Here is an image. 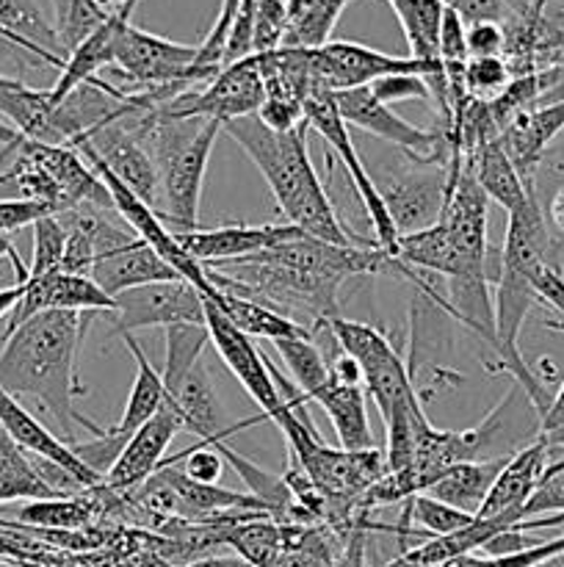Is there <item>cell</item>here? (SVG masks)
Segmentation results:
<instances>
[{"mask_svg": "<svg viewBox=\"0 0 564 567\" xmlns=\"http://www.w3.org/2000/svg\"><path fill=\"white\" fill-rule=\"evenodd\" d=\"M545 219H547V225L558 233V236H564V181L553 188Z\"/></svg>", "mask_w": 564, "mask_h": 567, "instance_id": "cell-46", "label": "cell"}, {"mask_svg": "<svg viewBox=\"0 0 564 567\" xmlns=\"http://www.w3.org/2000/svg\"><path fill=\"white\" fill-rule=\"evenodd\" d=\"M437 50H440V64L442 66H462L468 64V22L459 14L453 6L446 3V11H442L440 22V42H437Z\"/></svg>", "mask_w": 564, "mask_h": 567, "instance_id": "cell-37", "label": "cell"}, {"mask_svg": "<svg viewBox=\"0 0 564 567\" xmlns=\"http://www.w3.org/2000/svg\"><path fill=\"white\" fill-rule=\"evenodd\" d=\"M55 37L61 50L70 55L88 33L97 31L108 17H114L105 0H53Z\"/></svg>", "mask_w": 564, "mask_h": 567, "instance_id": "cell-30", "label": "cell"}, {"mask_svg": "<svg viewBox=\"0 0 564 567\" xmlns=\"http://www.w3.org/2000/svg\"><path fill=\"white\" fill-rule=\"evenodd\" d=\"M288 25L282 48L313 50L330 42L337 17L352 0H285Z\"/></svg>", "mask_w": 564, "mask_h": 567, "instance_id": "cell-29", "label": "cell"}, {"mask_svg": "<svg viewBox=\"0 0 564 567\" xmlns=\"http://www.w3.org/2000/svg\"><path fill=\"white\" fill-rule=\"evenodd\" d=\"M197 55V44H180L171 39L155 37L142 31L130 20L122 22L114 44V70L122 72L133 89L125 92H142V89L175 86L180 92H191V64Z\"/></svg>", "mask_w": 564, "mask_h": 567, "instance_id": "cell-6", "label": "cell"}, {"mask_svg": "<svg viewBox=\"0 0 564 567\" xmlns=\"http://www.w3.org/2000/svg\"><path fill=\"white\" fill-rule=\"evenodd\" d=\"M221 131L249 155L269 183L285 221L304 233L343 247H376L337 219L330 194L321 186L307 155V125L276 133L258 120V114L224 122Z\"/></svg>", "mask_w": 564, "mask_h": 567, "instance_id": "cell-2", "label": "cell"}, {"mask_svg": "<svg viewBox=\"0 0 564 567\" xmlns=\"http://www.w3.org/2000/svg\"><path fill=\"white\" fill-rule=\"evenodd\" d=\"M136 3H138V0H127V9L133 11V9H136Z\"/></svg>", "mask_w": 564, "mask_h": 567, "instance_id": "cell-52", "label": "cell"}, {"mask_svg": "<svg viewBox=\"0 0 564 567\" xmlns=\"http://www.w3.org/2000/svg\"><path fill=\"white\" fill-rule=\"evenodd\" d=\"M202 302H205V327H208L210 343L216 347L219 358L224 360V365L232 371V377L241 382L243 391L252 396V402L258 404L263 419L280 424V421L288 415V404L285 399L280 396V391H276L274 380H271L265 354L258 352L252 338L243 336L236 324H230V321L216 310V305L210 302V299L202 297Z\"/></svg>", "mask_w": 564, "mask_h": 567, "instance_id": "cell-11", "label": "cell"}, {"mask_svg": "<svg viewBox=\"0 0 564 567\" xmlns=\"http://www.w3.org/2000/svg\"><path fill=\"white\" fill-rule=\"evenodd\" d=\"M368 175L390 210L398 238L437 225L448 192V166L426 164L398 150L396 158L382 161Z\"/></svg>", "mask_w": 564, "mask_h": 567, "instance_id": "cell-4", "label": "cell"}, {"mask_svg": "<svg viewBox=\"0 0 564 567\" xmlns=\"http://www.w3.org/2000/svg\"><path fill=\"white\" fill-rule=\"evenodd\" d=\"M122 341H125V347L130 349L138 371H136V382H133L130 388V396H127L125 413H122L119 424H116L114 430L119 432V435L130 437L138 426H144L155 413H158L160 404H164L166 399V388H164V377H160V371H155V365L149 363L142 343H138L133 336H122Z\"/></svg>", "mask_w": 564, "mask_h": 567, "instance_id": "cell-28", "label": "cell"}, {"mask_svg": "<svg viewBox=\"0 0 564 567\" xmlns=\"http://www.w3.org/2000/svg\"><path fill=\"white\" fill-rule=\"evenodd\" d=\"M304 122H307V127H313V131L330 144L335 158L341 161L343 169H346L348 183H352L354 188V197L359 199L365 216H368V225L370 230H374L376 247L385 249L390 258H396L398 230L396 225H393V216L390 210H387L385 199H382L379 188H376V183L370 181L363 158H359L357 150H354L352 136H348V125L343 122L341 111H337L335 105V94H315V97H310L307 103H304Z\"/></svg>", "mask_w": 564, "mask_h": 567, "instance_id": "cell-5", "label": "cell"}, {"mask_svg": "<svg viewBox=\"0 0 564 567\" xmlns=\"http://www.w3.org/2000/svg\"><path fill=\"white\" fill-rule=\"evenodd\" d=\"M562 133H564V100H558V103H547V105H534V109L518 114L506 127H503L501 131L503 150L509 153L512 164L518 166L525 186L534 188L536 169H540L545 153L553 147V142H556Z\"/></svg>", "mask_w": 564, "mask_h": 567, "instance_id": "cell-16", "label": "cell"}, {"mask_svg": "<svg viewBox=\"0 0 564 567\" xmlns=\"http://www.w3.org/2000/svg\"><path fill=\"white\" fill-rule=\"evenodd\" d=\"M114 336H133L144 327H177L205 324L202 293L186 280L149 282V286L127 288L114 297Z\"/></svg>", "mask_w": 564, "mask_h": 567, "instance_id": "cell-10", "label": "cell"}, {"mask_svg": "<svg viewBox=\"0 0 564 567\" xmlns=\"http://www.w3.org/2000/svg\"><path fill=\"white\" fill-rule=\"evenodd\" d=\"M210 343L208 327L205 324H177L166 327V363L160 377H164V385L180 380L186 371H191L194 365L202 360L205 347Z\"/></svg>", "mask_w": 564, "mask_h": 567, "instance_id": "cell-32", "label": "cell"}, {"mask_svg": "<svg viewBox=\"0 0 564 567\" xmlns=\"http://www.w3.org/2000/svg\"><path fill=\"white\" fill-rule=\"evenodd\" d=\"M503 25L498 20L468 22V55L470 59H490L503 55Z\"/></svg>", "mask_w": 564, "mask_h": 567, "instance_id": "cell-41", "label": "cell"}, {"mask_svg": "<svg viewBox=\"0 0 564 567\" xmlns=\"http://www.w3.org/2000/svg\"><path fill=\"white\" fill-rule=\"evenodd\" d=\"M0 426H3L11 435V441H14L17 446L25 449L28 454L70 471L86 491L105 485V476H100L97 471L88 468V465L72 452L70 443H64L59 435H53L42 421L33 419V415L28 413L11 393H6L3 388H0Z\"/></svg>", "mask_w": 564, "mask_h": 567, "instance_id": "cell-15", "label": "cell"}, {"mask_svg": "<svg viewBox=\"0 0 564 567\" xmlns=\"http://www.w3.org/2000/svg\"><path fill=\"white\" fill-rule=\"evenodd\" d=\"M130 17L125 14H114L103 22L94 33H88L70 55H66L64 66L59 72V81L50 86V103L55 105L72 92V89L83 86V83L94 81L100 70L105 66H114V44H116V33H119L122 22H127Z\"/></svg>", "mask_w": 564, "mask_h": 567, "instance_id": "cell-21", "label": "cell"}, {"mask_svg": "<svg viewBox=\"0 0 564 567\" xmlns=\"http://www.w3.org/2000/svg\"><path fill=\"white\" fill-rule=\"evenodd\" d=\"M94 316L70 310L39 313L6 336L0 352V388L14 399L28 396L42 404L59 421L66 441H72L75 426L94 437L108 432L75 408V399L86 393L77 382V352Z\"/></svg>", "mask_w": 564, "mask_h": 567, "instance_id": "cell-1", "label": "cell"}, {"mask_svg": "<svg viewBox=\"0 0 564 567\" xmlns=\"http://www.w3.org/2000/svg\"><path fill=\"white\" fill-rule=\"evenodd\" d=\"M205 299H210V302L216 305V310L249 338H265V341L271 343L285 341V338H313V330H310V327L276 313L274 308L258 302V299L221 291V288L216 286L205 293Z\"/></svg>", "mask_w": 564, "mask_h": 567, "instance_id": "cell-19", "label": "cell"}, {"mask_svg": "<svg viewBox=\"0 0 564 567\" xmlns=\"http://www.w3.org/2000/svg\"><path fill=\"white\" fill-rule=\"evenodd\" d=\"M448 6L459 11L464 17V22L476 20H498L509 14V9L514 6V0H446Z\"/></svg>", "mask_w": 564, "mask_h": 567, "instance_id": "cell-43", "label": "cell"}, {"mask_svg": "<svg viewBox=\"0 0 564 567\" xmlns=\"http://www.w3.org/2000/svg\"><path fill=\"white\" fill-rule=\"evenodd\" d=\"M22 291H25V282H22V286L0 288V319H6V316L14 313L17 302L22 299Z\"/></svg>", "mask_w": 564, "mask_h": 567, "instance_id": "cell-47", "label": "cell"}, {"mask_svg": "<svg viewBox=\"0 0 564 567\" xmlns=\"http://www.w3.org/2000/svg\"><path fill=\"white\" fill-rule=\"evenodd\" d=\"M540 567H564V557L553 559V563H545V565H540Z\"/></svg>", "mask_w": 564, "mask_h": 567, "instance_id": "cell-51", "label": "cell"}, {"mask_svg": "<svg viewBox=\"0 0 564 567\" xmlns=\"http://www.w3.org/2000/svg\"><path fill=\"white\" fill-rule=\"evenodd\" d=\"M66 247V225L61 216H42L33 221V258L28 264V280L53 275L61 269Z\"/></svg>", "mask_w": 564, "mask_h": 567, "instance_id": "cell-33", "label": "cell"}, {"mask_svg": "<svg viewBox=\"0 0 564 567\" xmlns=\"http://www.w3.org/2000/svg\"><path fill=\"white\" fill-rule=\"evenodd\" d=\"M171 460H186L182 463V474L191 482H199V485H216L221 480V471H224L221 454L213 446H202V443L186 449V452H180Z\"/></svg>", "mask_w": 564, "mask_h": 567, "instance_id": "cell-39", "label": "cell"}, {"mask_svg": "<svg viewBox=\"0 0 564 567\" xmlns=\"http://www.w3.org/2000/svg\"><path fill=\"white\" fill-rule=\"evenodd\" d=\"M265 86L260 75L258 55L236 61L230 66H221L219 75L205 86L191 89V92L177 94L169 103L158 105L164 114L182 116V120H216L230 122L241 116L258 114L263 105Z\"/></svg>", "mask_w": 564, "mask_h": 567, "instance_id": "cell-9", "label": "cell"}, {"mask_svg": "<svg viewBox=\"0 0 564 567\" xmlns=\"http://www.w3.org/2000/svg\"><path fill=\"white\" fill-rule=\"evenodd\" d=\"M94 266L92 280L108 297L127 291V288L149 286V282L182 280L149 244H144L136 233L122 230L111 219H94Z\"/></svg>", "mask_w": 564, "mask_h": 567, "instance_id": "cell-7", "label": "cell"}, {"mask_svg": "<svg viewBox=\"0 0 564 567\" xmlns=\"http://www.w3.org/2000/svg\"><path fill=\"white\" fill-rule=\"evenodd\" d=\"M180 430V419H177L171 404L164 399L158 413L127 437L122 454L116 457V463L111 465L108 474H105V487L122 498L136 493L138 487L164 465L166 449H169L171 437Z\"/></svg>", "mask_w": 564, "mask_h": 567, "instance_id": "cell-13", "label": "cell"}, {"mask_svg": "<svg viewBox=\"0 0 564 567\" xmlns=\"http://www.w3.org/2000/svg\"><path fill=\"white\" fill-rule=\"evenodd\" d=\"M133 127L158 169V216L171 233L197 230L210 150L221 133L216 120H182L160 109L138 111Z\"/></svg>", "mask_w": 564, "mask_h": 567, "instance_id": "cell-3", "label": "cell"}, {"mask_svg": "<svg viewBox=\"0 0 564 567\" xmlns=\"http://www.w3.org/2000/svg\"><path fill=\"white\" fill-rule=\"evenodd\" d=\"M509 457L503 460H484V463H459L448 468L437 482L426 487V496L437 498V502L448 504V507L459 509V513L479 515L481 504L490 496L492 485H495L498 474L506 465Z\"/></svg>", "mask_w": 564, "mask_h": 567, "instance_id": "cell-22", "label": "cell"}, {"mask_svg": "<svg viewBox=\"0 0 564 567\" xmlns=\"http://www.w3.org/2000/svg\"><path fill=\"white\" fill-rule=\"evenodd\" d=\"M55 493L42 474L36 471L33 454L17 446L9 432L0 426V504L11 502H42V498H55Z\"/></svg>", "mask_w": 564, "mask_h": 567, "instance_id": "cell-27", "label": "cell"}, {"mask_svg": "<svg viewBox=\"0 0 564 567\" xmlns=\"http://www.w3.org/2000/svg\"><path fill=\"white\" fill-rule=\"evenodd\" d=\"M470 164H473V175L479 181L481 192L487 194V199L501 205L506 214L523 208L531 194H536V188L525 186V181L520 177L518 166L512 164L509 153L503 150L501 136L487 142Z\"/></svg>", "mask_w": 564, "mask_h": 567, "instance_id": "cell-23", "label": "cell"}, {"mask_svg": "<svg viewBox=\"0 0 564 567\" xmlns=\"http://www.w3.org/2000/svg\"><path fill=\"white\" fill-rule=\"evenodd\" d=\"M100 504L103 502L94 498V491L77 493V496L25 502V507H20V513H17V524L42 532H83L94 524Z\"/></svg>", "mask_w": 564, "mask_h": 567, "instance_id": "cell-25", "label": "cell"}, {"mask_svg": "<svg viewBox=\"0 0 564 567\" xmlns=\"http://www.w3.org/2000/svg\"><path fill=\"white\" fill-rule=\"evenodd\" d=\"M0 116L11 122V131L28 142L50 144V89H33L14 78L0 75Z\"/></svg>", "mask_w": 564, "mask_h": 567, "instance_id": "cell-24", "label": "cell"}, {"mask_svg": "<svg viewBox=\"0 0 564 567\" xmlns=\"http://www.w3.org/2000/svg\"><path fill=\"white\" fill-rule=\"evenodd\" d=\"M370 92L379 103L390 105L398 100H431L429 83L424 75H412V72H404V75H385L379 81L370 83Z\"/></svg>", "mask_w": 564, "mask_h": 567, "instance_id": "cell-38", "label": "cell"}, {"mask_svg": "<svg viewBox=\"0 0 564 567\" xmlns=\"http://www.w3.org/2000/svg\"><path fill=\"white\" fill-rule=\"evenodd\" d=\"M542 172H547L551 177H564V133L556 138V142H553V147L547 150L545 158H542L536 175H542ZM534 181H536V177H534Z\"/></svg>", "mask_w": 564, "mask_h": 567, "instance_id": "cell-45", "label": "cell"}, {"mask_svg": "<svg viewBox=\"0 0 564 567\" xmlns=\"http://www.w3.org/2000/svg\"><path fill=\"white\" fill-rule=\"evenodd\" d=\"M0 42L59 72L66 61L55 25L44 20L33 0H0Z\"/></svg>", "mask_w": 564, "mask_h": 567, "instance_id": "cell-18", "label": "cell"}, {"mask_svg": "<svg viewBox=\"0 0 564 567\" xmlns=\"http://www.w3.org/2000/svg\"><path fill=\"white\" fill-rule=\"evenodd\" d=\"M396 11L398 22L404 28V37L409 44V59L429 66L440 64V22L446 11V0H387Z\"/></svg>", "mask_w": 564, "mask_h": 567, "instance_id": "cell-26", "label": "cell"}, {"mask_svg": "<svg viewBox=\"0 0 564 567\" xmlns=\"http://www.w3.org/2000/svg\"><path fill=\"white\" fill-rule=\"evenodd\" d=\"M274 349L285 369L291 371L293 385L304 393V399L313 396L330 380V363H326L324 352L313 343V338H285V341H274Z\"/></svg>", "mask_w": 564, "mask_h": 567, "instance_id": "cell-31", "label": "cell"}, {"mask_svg": "<svg viewBox=\"0 0 564 567\" xmlns=\"http://www.w3.org/2000/svg\"><path fill=\"white\" fill-rule=\"evenodd\" d=\"M164 388L166 402L171 404V410L180 419V426L191 432V435H197L202 446H219V443H227V437L236 435L238 430H247V426L258 424V421H265L252 419L247 424L224 426V413H221L219 396H216V388L210 382V374L202 360L191 371H186L180 380Z\"/></svg>", "mask_w": 564, "mask_h": 567, "instance_id": "cell-14", "label": "cell"}, {"mask_svg": "<svg viewBox=\"0 0 564 567\" xmlns=\"http://www.w3.org/2000/svg\"><path fill=\"white\" fill-rule=\"evenodd\" d=\"M175 238L194 260L210 266L269 252L282 244L299 241V238H304V233L293 227L291 221H269V225H224L210 227V230L197 227V230L177 233Z\"/></svg>", "mask_w": 564, "mask_h": 567, "instance_id": "cell-12", "label": "cell"}, {"mask_svg": "<svg viewBox=\"0 0 564 567\" xmlns=\"http://www.w3.org/2000/svg\"><path fill=\"white\" fill-rule=\"evenodd\" d=\"M512 81V70L503 61V55H490V59H468L464 64V92L476 100H495Z\"/></svg>", "mask_w": 564, "mask_h": 567, "instance_id": "cell-35", "label": "cell"}, {"mask_svg": "<svg viewBox=\"0 0 564 567\" xmlns=\"http://www.w3.org/2000/svg\"><path fill=\"white\" fill-rule=\"evenodd\" d=\"M547 443L536 437L534 443L523 446L520 452H514L506 460V465L498 474L495 485H492L490 496L481 504L479 515L476 518H498V515H514V518L523 524L525 515L523 507L529 504V498L534 496V491L540 487L545 468L551 465L547 460Z\"/></svg>", "mask_w": 564, "mask_h": 567, "instance_id": "cell-17", "label": "cell"}, {"mask_svg": "<svg viewBox=\"0 0 564 567\" xmlns=\"http://www.w3.org/2000/svg\"><path fill=\"white\" fill-rule=\"evenodd\" d=\"M534 288L540 293L542 305L551 308L558 316V321H551V327H562L564 330V269L562 266H551V269L540 271L534 277Z\"/></svg>", "mask_w": 564, "mask_h": 567, "instance_id": "cell-42", "label": "cell"}, {"mask_svg": "<svg viewBox=\"0 0 564 567\" xmlns=\"http://www.w3.org/2000/svg\"><path fill=\"white\" fill-rule=\"evenodd\" d=\"M564 468V457L562 460H556V463H551L545 468V474H556V471H562Z\"/></svg>", "mask_w": 564, "mask_h": 567, "instance_id": "cell-50", "label": "cell"}, {"mask_svg": "<svg viewBox=\"0 0 564 567\" xmlns=\"http://www.w3.org/2000/svg\"><path fill=\"white\" fill-rule=\"evenodd\" d=\"M523 515L525 520L542 518V515H564V468L542 476L540 487L523 507Z\"/></svg>", "mask_w": 564, "mask_h": 567, "instance_id": "cell-40", "label": "cell"}, {"mask_svg": "<svg viewBox=\"0 0 564 567\" xmlns=\"http://www.w3.org/2000/svg\"><path fill=\"white\" fill-rule=\"evenodd\" d=\"M186 567H252L249 563H243L241 557H202L194 559Z\"/></svg>", "mask_w": 564, "mask_h": 567, "instance_id": "cell-48", "label": "cell"}, {"mask_svg": "<svg viewBox=\"0 0 564 567\" xmlns=\"http://www.w3.org/2000/svg\"><path fill=\"white\" fill-rule=\"evenodd\" d=\"M288 25L285 0H258V20H254V55L271 53L282 48Z\"/></svg>", "mask_w": 564, "mask_h": 567, "instance_id": "cell-36", "label": "cell"}, {"mask_svg": "<svg viewBox=\"0 0 564 567\" xmlns=\"http://www.w3.org/2000/svg\"><path fill=\"white\" fill-rule=\"evenodd\" d=\"M6 286H22L20 277H17L14 266L11 264H0V288H6Z\"/></svg>", "mask_w": 564, "mask_h": 567, "instance_id": "cell-49", "label": "cell"}, {"mask_svg": "<svg viewBox=\"0 0 564 567\" xmlns=\"http://www.w3.org/2000/svg\"><path fill=\"white\" fill-rule=\"evenodd\" d=\"M310 402L318 404L326 419L335 426V435L341 449L346 452H365L374 449V432L368 424V408H365V388L341 385L330 377L318 391L310 396Z\"/></svg>", "mask_w": 564, "mask_h": 567, "instance_id": "cell-20", "label": "cell"}, {"mask_svg": "<svg viewBox=\"0 0 564 567\" xmlns=\"http://www.w3.org/2000/svg\"><path fill=\"white\" fill-rule=\"evenodd\" d=\"M558 557H564V535H558L556 540H545L540 546H531L525 551L514 554H484V557L464 554V557L451 559V563H446L442 567H540Z\"/></svg>", "mask_w": 564, "mask_h": 567, "instance_id": "cell-34", "label": "cell"}, {"mask_svg": "<svg viewBox=\"0 0 564 567\" xmlns=\"http://www.w3.org/2000/svg\"><path fill=\"white\" fill-rule=\"evenodd\" d=\"M540 441H545L547 449H564V382L540 419Z\"/></svg>", "mask_w": 564, "mask_h": 567, "instance_id": "cell-44", "label": "cell"}, {"mask_svg": "<svg viewBox=\"0 0 564 567\" xmlns=\"http://www.w3.org/2000/svg\"><path fill=\"white\" fill-rule=\"evenodd\" d=\"M335 105L346 125L359 127V131L370 133V136L382 138L385 144H393L396 150H401V153L412 155L418 161H426V164H451L453 144L446 127H440V131L437 127L435 131H426V127L401 120L390 105L379 103L368 86L337 92Z\"/></svg>", "mask_w": 564, "mask_h": 567, "instance_id": "cell-8", "label": "cell"}]
</instances>
